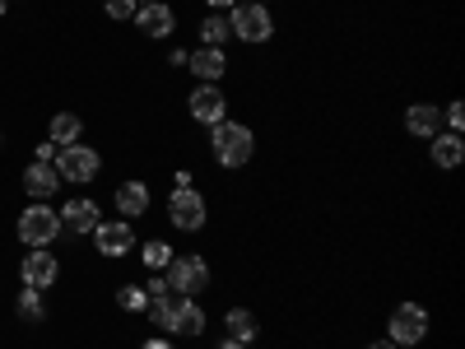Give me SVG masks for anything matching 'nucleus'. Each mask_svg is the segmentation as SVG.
Instances as JSON below:
<instances>
[{"label":"nucleus","mask_w":465,"mask_h":349,"mask_svg":"<svg viewBox=\"0 0 465 349\" xmlns=\"http://www.w3.org/2000/svg\"><path fill=\"white\" fill-rule=\"evenodd\" d=\"M149 186L140 182V177H131V182H122V186H116V214H122V219H144L149 214Z\"/></svg>","instance_id":"dca6fc26"},{"label":"nucleus","mask_w":465,"mask_h":349,"mask_svg":"<svg viewBox=\"0 0 465 349\" xmlns=\"http://www.w3.org/2000/svg\"><path fill=\"white\" fill-rule=\"evenodd\" d=\"M228 52L223 47H196V52H186V70L196 75L201 85H223V75H228Z\"/></svg>","instance_id":"ddd939ff"},{"label":"nucleus","mask_w":465,"mask_h":349,"mask_svg":"<svg viewBox=\"0 0 465 349\" xmlns=\"http://www.w3.org/2000/svg\"><path fill=\"white\" fill-rule=\"evenodd\" d=\"M219 349H252V344H242V340H228V335H223V340H219Z\"/></svg>","instance_id":"2f4dec72"},{"label":"nucleus","mask_w":465,"mask_h":349,"mask_svg":"<svg viewBox=\"0 0 465 349\" xmlns=\"http://www.w3.org/2000/svg\"><path fill=\"white\" fill-rule=\"evenodd\" d=\"M223 335L242 340V344H256L261 340V317L252 313V307H228L223 313Z\"/></svg>","instance_id":"a211bd4d"},{"label":"nucleus","mask_w":465,"mask_h":349,"mask_svg":"<svg viewBox=\"0 0 465 349\" xmlns=\"http://www.w3.org/2000/svg\"><path fill=\"white\" fill-rule=\"evenodd\" d=\"M423 335H429V307H419V303H396L391 317H386V340L401 344V349H414Z\"/></svg>","instance_id":"423d86ee"},{"label":"nucleus","mask_w":465,"mask_h":349,"mask_svg":"<svg viewBox=\"0 0 465 349\" xmlns=\"http://www.w3.org/2000/svg\"><path fill=\"white\" fill-rule=\"evenodd\" d=\"M228 37H232V28H228V15H219V10H205V19H201V47H228Z\"/></svg>","instance_id":"4be33fe9"},{"label":"nucleus","mask_w":465,"mask_h":349,"mask_svg":"<svg viewBox=\"0 0 465 349\" xmlns=\"http://www.w3.org/2000/svg\"><path fill=\"white\" fill-rule=\"evenodd\" d=\"M177 303H182V294H153L149 298V307H144V317L153 322V326H159L163 335H173V322H177Z\"/></svg>","instance_id":"aec40b11"},{"label":"nucleus","mask_w":465,"mask_h":349,"mask_svg":"<svg viewBox=\"0 0 465 349\" xmlns=\"http://www.w3.org/2000/svg\"><path fill=\"white\" fill-rule=\"evenodd\" d=\"M405 131L414 140H433L442 131V107L438 103H410L405 107Z\"/></svg>","instance_id":"4468645a"},{"label":"nucleus","mask_w":465,"mask_h":349,"mask_svg":"<svg viewBox=\"0 0 465 349\" xmlns=\"http://www.w3.org/2000/svg\"><path fill=\"white\" fill-rule=\"evenodd\" d=\"M186 112H191V122H201L205 131L219 126L223 116H228V94H223V85H196V89H191V98H186Z\"/></svg>","instance_id":"1a4fd4ad"},{"label":"nucleus","mask_w":465,"mask_h":349,"mask_svg":"<svg viewBox=\"0 0 465 349\" xmlns=\"http://www.w3.org/2000/svg\"><path fill=\"white\" fill-rule=\"evenodd\" d=\"M5 5H10V0H0V19H5Z\"/></svg>","instance_id":"72a5a7b5"},{"label":"nucleus","mask_w":465,"mask_h":349,"mask_svg":"<svg viewBox=\"0 0 465 349\" xmlns=\"http://www.w3.org/2000/svg\"><path fill=\"white\" fill-rule=\"evenodd\" d=\"M232 5H238V0H205V10H219V15H228Z\"/></svg>","instance_id":"c85d7f7f"},{"label":"nucleus","mask_w":465,"mask_h":349,"mask_svg":"<svg viewBox=\"0 0 465 349\" xmlns=\"http://www.w3.org/2000/svg\"><path fill=\"white\" fill-rule=\"evenodd\" d=\"M15 313H19L24 322H33V326H37V322H47L43 289H28V284H24V289H19V303H15Z\"/></svg>","instance_id":"5701e85b"},{"label":"nucleus","mask_w":465,"mask_h":349,"mask_svg":"<svg viewBox=\"0 0 465 349\" xmlns=\"http://www.w3.org/2000/svg\"><path fill=\"white\" fill-rule=\"evenodd\" d=\"M163 280H168V289L182 294V298H201V294L214 284V265H210L201 252H177V256L168 261V270H163Z\"/></svg>","instance_id":"f03ea898"},{"label":"nucleus","mask_w":465,"mask_h":349,"mask_svg":"<svg viewBox=\"0 0 465 349\" xmlns=\"http://www.w3.org/2000/svg\"><path fill=\"white\" fill-rule=\"evenodd\" d=\"M52 168L61 173V182L84 186V182H98V173H103V154L89 149V145H65V149L56 154V164H52Z\"/></svg>","instance_id":"0eeeda50"},{"label":"nucleus","mask_w":465,"mask_h":349,"mask_svg":"<svg viewBox=\"0 0 465 349\" xmlns=\"http://www.w3.org/2000/svg\"><path fill=\"white\" fill-rule=\"evenodd\" d=\"M168 65H173V70H186V52H182V47H177V52H173V56H168Z\"/></svg>","instance_id":"7c9ffc66"},{"label":"nucleus","mask_w":465,"mask_h":349,"mask_svg":"<svg viewBox=\"0 0 465 349\" xmlns=\"http://www.w3.org/2000/svg\"><path fill=\"white\" fill-rule=\"evenodd\" d=\"M98 224H103L98 201H89V196L65 201V210H61V233H70V238H84V233H94Z\"/></svg>","instance_id":"f8f14e48"},{"label":"nucleus","mask_w":465,"mask_h":349,"mask_svg":"<svg viewBox=\"0 0 465 349\" xmlns=\"http://www.w3.org/2000/svg\"><path fill=\"white\" fill-rule=\"evenodd\" d=\"M89 238H94L98 256H107V261H122V256L135 252V228H131V219H103Z\"/></svg>","instance_id":"6e6552de"},{"label":"nucleus","mask_w":465,"mask_h":349,"mask_svg":"<svg viewBox=\"0 0 465 349\" xmlns=\"http://www.w3.org/2000/svg\"><path fill=\"white\" fill-rule=\"evenodd\" d=\"M429 159H433V168H442V173L460 168V164H465V135L438 131V135H433V145H429Z\"/></svg>","instance_id":"f3484780"},{"label":"nucleus","mask_w":465,"mask_h":349,"mask_svg":"<svg viewBox=\"0 0 465 349\" xmlns=\"http://www.w3.org/2000/svg\"><path fill=\"white\" fill-rule=\"evenodd\" d=\"M368 349H401V344H391V340H372Z\"/></svg>","instance_id":"473e14b6"},{"label":"nucleus","mask_w":465,"mask_h":349,"mask_svg":"<svg viewBox=\"0 0 465 349\" xmlns=\"http://www.w3.org/2000/svg\"><path fill=\"white\" fill-rule=\"evenodd\" d=\"M205 307L196 303V298H182L177 303V322H173V335H182V340H196V335H205Z\"/></svg>","instance_id":"6ab92c4d"},{"label":"nucleus","mask_w":465,"mask_h":349,"mask_svg":"<svg viewBox=\"0 0 465 349\" xmlns=\"http://www.w3.org/2000/svg\"><path fill=\"white\" fill-rule=\"evenodd\" d=\"M80 135H84V122H80L74 112H56V116H52L47 140H52L56 149H65V145H80Z\"/></svg>","instance_id":"412c9836"},{"label":"nucleus","mask_w":465,"mask_h":349,"mask_svg":"<svg viewBox=\"0 0 465 349\" xmlns=\"http://www.w3.org/2000/svg\"><path fill=\"white\" fill-rule=\"evenodd\" d=\"M135 10H140V0H107V5H103V15L116 19V24H131Z\"/></svg>","instance_id":"a878e982"},{"label":"nucleus","mask_w":465,"mask_h":349,"mask_svg":"<svg viewBox=\"0 0 465 349\" xmlns=\"http://www.w3.org/2000/svg\"><path fill=\"white\" fill-rule=\"evenodd\" d=\"M168 224L177 233H201L210 224V201L201 196L196 186H173V196H168Z\"/></svg>","instance_id":"39448f33"},{"label":"nucleus","mask_w":465,"mask_h":349,"mask_svg":"<svg viewBox=\"0 0 465 349\" xmlns=\"http://www.w3.org/2000/svg\"><path fill=\"white\" fill-rule=\"evenodd\" d=\"M228 28L238 43L265 47L270 37H275V15H270V5H261V0H238V5L228 10Z\"/></svg>","instance_id":"7ed1b4c3"},{"label":"nucleus","mask_w":465,"mask_h":349,"mask_svg":"<svg viewBox=\"0 0 465 349\" xmlns=\"http://www.w3.org/2000/svg\"><path fill=\"white\" fill-rule=\"evenodd\" d=\"M116 307H122V313H131V317H140L144 307H149L144 284H122V289H116Z\"/></svg>","instance_id":"393cba45"},{"label":"nucleus","mask_w":465,"mask_h":349,"mask_svg":"<svg viewBox=\"0 0 465 349\" xmlns=\"http://www.w3.org/2000/svg\"><path fill=\"white\" fill-rule=\"evenodd\" d=\"M131 24L149 37V43H163V37L177 33V10L168 5V0H140V10H135Z\"/></svg>","instance_id":"9d476101"},{"label":"nucleus","mask_w":465,"mask_h":349,"mask_svg":"<svg viewBox=\"0 0 465 349\" xmlns=\"http://www.w3.org/2000/svg\"><path fill=\"white\" fill-rule=\"evenodd\" d=\"M442 122H447L451 135H465V103H460V98H451V103L442 107Z\"/></svg>","instance_id":"bb28decb"},{"label":"nucleus","mask_w":465,"mask_h":349,"mask_svg":"<svg viewBox=\"0 0 465 349\" xmlns=\"http://www.w3.org/2000/svg\"><path fill=\"white\" fill-rule=\"evenodd\" d=\"M15 233L24 247H52L61 238V210H52L47 201H33V205H24Z\"/></svg>","instance_id":"20e7f679"},{"label":"nucleus","mask_w":465,"mask_h":349,"mask_svg":"<svg viewBox=\"0 0 465 349\" xmlns=\"http://www.w3.org/2000/svg\"><path fill=\"white\" fill-rule=\"evenodd\" d=\"M261 5H270V0H261Z\"/></svg>","instance_id":"f704fd0d"},{"label":"nucleus","mask_w":465,"mask_h":349,"mask_svg":"<svg viewBox=\"0 0 465 349\" xmlns=\"http://www.w3.org/2000/svg\"><path fill=\"white\" fill-rule=\"evenodd\" d=\"M56 154H61V149H56L52 140H37V149H33V159H37V164H56Z\"/></svg>","instance_id":"cd10ccee"},{"label":"nucleus","mask_w":465,"mask_h":349,"mask_svg":"<svg viewBox=\"0 0 465 349\" xmlns=\"http://www.w3.org/2000/svg\"><path fill=\"white\" fill-rule=\"evenodd\" d=\"M140 349H177V344H173V340H163V335H159V340H140Z\"/></svg>","instance_id":"c756f323"},{"label":"nucleus","mask_w":465,"mask_h":349,"mask_svg":"<svg viewBox=\"0 0 465 349\" xmlns=\"http://www.w3.org/2000/svg\"><path fill=\"white\" fill-rule=\"evenodd\" d=\"M19 280H24L28 289H52V284L61 280L56 252H52V247H28V256H24V265H19Z\"/></svg>","instance_id":"9b49d317"},{"label":"nucleus","mask_w":465,"mask_h":349,"mask_svg":"<svg viewBox=\"0 0 465 349\" xmlns=\"http://www.w3.org/2000/svg\"><path fill=\"white\" fill-rule=\"evenodd\" d=\"M210 159L228 173H238L256 159V131L247 122H232V116H223L219 126H210Z\"/></svg>","instance_id":"f257e3e1"},{"label":"nucleus","mask_w":465,"mask_h":349,"mask_svg":"<svg viewBox=\"0 0 465 349\" xmlns=\"http://www.w3.org/2000/svg\"><path fill=\"white\" fill-rule=\"evenodd\" d=\"M173 256H177V252H173L168 238H149V243H140V261H144L149 270H168Z\"/></svg>","instance_id":"b1692460"},{"label":"nucleus","mask_w":465,"mask_h":349,"mask_svg":"<svg viewBox=\"0 0 465 349\" xmlns=\"http://www.w3.org/2000/svg\"><path fill=\"white\" fill-rule=\"evenodd\" d=\"M61 186H65V182H61V173H56L52 164H37V159H33V164L24 168V191H28L33 201H52Z\"/></svg>","instance_id":"2eb2a0df"}]
</instances>
